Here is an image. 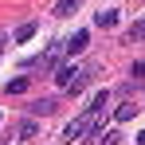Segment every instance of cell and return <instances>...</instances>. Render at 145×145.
<instances>
[{"label":"cell","mask_w":145,"mask_h":145,"mask_svg":"<svg viewBox=\"0 0 145 145\" xmlns=\"http://www.w3.org/2000/svg\"><path fill=\"white\" fill-rule=\"evenodd\" d=\"M86 78H90V71H78V67H59V71H55V82H59L67 94H78V90L86 86Z\"/></svg>","instance_id":"obj_1"},{"label":"cell","mask_w":145,"mask_h":145,"mask_svg":"<svg viewBox=\"0 0 145 145\" xmlns=\"http://www.w3.org/2000/svg\"><path fill=\"white\" fill-rule=\"evenodd\" d=\"M86 39H90L86 31H74V35H71V43H67V51H71V55H78V51L86 47Z\"/></svg>","instance_id":"obj_2"},{"label":"cell","mask_w":145,"mask_h":145,"mask_svg":"<svg viewBox=\"0 0 145 145\" xmlns=\"http://www.w3.org/2000/svg\"><path fill=\"white\" fill-rule=\"evenodd\" d=\"M94 24H98V27H114V24H118V12H114V8H110V12H98Z\"/></svg>","instance_id":"obj_3"},{"label":"cell","mask_w":145,"mask_h":145,"mask_svg":"<svg viewBox=\"0 0 145 145\" xmlns=\"http://www.w3.org/2000/svg\"><path fill=\"white\" fill-rule=\"evenodd\" d=\"M71 12H78V0H59L55 4V16H71Z\"/></svg>","instance_id":"obj_4"},{"label":"cell","mask_w":145,"mask_h":145,"mask_svg":"<svg viewBox=\"0 0 145 145\" xmlns=\"http://www.w3.org/2000/svg\"><path fill=\"white\" fill-rule=\"evenodd\" d=\"M133 114H137V110H133V102H121L118 110H114V118H118V121H129Z\"/></svg>","instance_id":"obj_5"},{"label":"cell","mask_w":145,"mask_h":145,"mask_svg":"<svg viewBox=\"0 0 145 145\" xmlns=\"http://www.w3.org/2000/svg\"><path fill=\"white\" fill-rule=\"evenodd\" d=\"M55 110V102L51 98H39V102H31V114H51Z\"/></svg>","instance_id":"obj_6"},{"label":"cell","mask_w":145,"mask_h":145,"mask_svg":"<svg viewBox=\"0 0 145 145\" xmlns=\"http://www.w3.org/2000/svg\"><path fill=\"white\" fill-rule=\"evenodd\" d=\"M129 43H137V39H145V20H137V24L129 27V35H125Z\"/></svg>","instance_id":"obj_7"},{"label":"cell","mask_w":145,"mask_h":145,"mask_svg":"<svg viewBox=\"0 0 145 145\" xmlns=\"http://www.w3.org/2000/svg\"><path fill=\"white\" fill-rule=\"evenodd\" d=\"M31 35H35V24H20L16 27V39H20V43H27Z\"/></svg>","instance_id":"obj_8"},{"label":"cell","mask_w":145,"mask_h":145,"mask_svg":"<svg viewBox=\"0 0 145 145\" xmlns=\"http://www.w3.org/2000/svg\"><path fill=\"white\" fill-rule=\"evenodd\" d=\"M98 145H121V133H118V129H110V133L98 137Z\"/></svg>","instance_id":"obj_9"},{"label":"cell","mask_w":145,"mask_h":145,"mask_svg":"<svg viewBox=\"0 0 145 145\" xmlns=\"http://www.w3.org/2000/svg\"><path fill=\"white\" fill-rule=\"evenodd\" d=\"M27 90V78H12V82H8V94H24Z\"/></svg>","instance_id":"obj_10"},{"label":"cell","mask_w":145,"mask_h":145,"mask_svg":"<svg viewBox=\"0 0 145 145\" xmlns=\"http://www.w3.org/2000/svg\"><path fill=\"white\" fill-rule=\"evenodd\" d=\"M20 137H24V141H27V137H35V121H24V125H20Z\"/></svg>","instance_id":"obj_11"},{"label":"cell","mask_w":145,"mask_h":145,"mask_svg":"<svg viewBox=\"0 0 145 145\" xmlns=\"http://www.w3.org/2000/svg\"><path fill=\"white\" fill-rule=\"evenodd\" d=\"M137 145H145V129H141V133H137Z\"/></svg>","instance_id":"obj_12"}]
</instances>
